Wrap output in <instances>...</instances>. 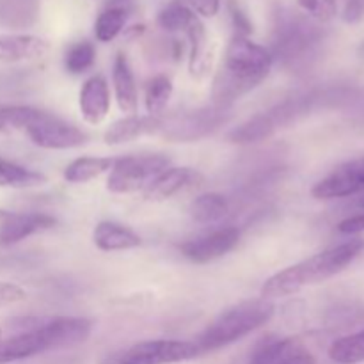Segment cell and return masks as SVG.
<instances>
[{
  "instance_id": "6da1fadb",
  "label": "cell",
  "mask_w": 364,
  "mask_h": 364,
  "mask_svg": "<svg viewBox=\"0 0 364 364\" xmlns=\"http://www.w3.org/2000/svg\"><path fill=\"white\" fill-rule=\"evenodd\" d=\"M14 334L0 338V364H9L45 352L71 348L89 340L92 322L82 316L16 318L9 323Z\"/></svg>"
},
{
  "instance_id": "7a4b0ae2",
  "label": "cell",
  "mask_w": 364,
  "mask_h": 364,
  "mask_svg": "<svg viewBox=\"0 0 364 364\" xmlns=\"http://www.w3.org/2000/svg\"><path fill=\"white\" fill-rule=\"evenodd\" d=\"M274 55L247 36L235 34L226 48L224 64L213 84L215 105L230 107L251 89L262 84L272 70Z\"/></svg>"
},
{
  "instance_id": "3957f363",
  "label": "cell",
  "mask_w": 364,
  "mask_h": 364,
  "mask_svg": "<svg viewBox=\"0 0 364 364\" xmlns=\"http://www.w3.org/2000/svg\"><path fill=\"white\" fill-rule=\"evenodd\" d=\"M363 251L364 240L363 238H354V240L326 249L318 255L309 256V258L270 276L263 283L262 297L274 301V299H283L297 294L302 288L311 287V284L323 283V281L343 272L350 263H354L359 258Z\"/></svg>"
},
{
  "instance_id": "277c9868",
  "label": "cell",
  "mask_w": 364,
  "mask_h": 364,
  "mask_svg": "<svg viewBox=\"0 0 364 364\" xmlns=\"http://www.w3.org/2000/svg\"><path fill=\"white\" fill-rule=\"evenodd\" d=\"M0 132H21L43 149H73L87 142V134L80 128L28 105L0 107Z\"/></svg>"
},
{
  "instance_id": "5b68a950",
  "label": "cell",
  "mask_w": 364,
  "mask_h": 364,
  "mask_svg": "<svg viewBox=\"0 0 364 364\" xmlns=\"http://www.w3.org/2000/svg\"><path fill=\"white\" fill-rule=\"evenodd\" d=\"M276 313V304L269 299H249L238 304L231 306L226 311L220 313L198 338L194 343L198 345L201 354L217 352L226 348L237 341L244 340L251 333L258 331L265 323L272 320Z\"/></svg>"
},
{
  "instance_id": "8992f818",
  "label": "cell",
  "mask_w": 364,
  "mask_h": 364,
  "mask_svg": "<svg viewBox=\"0 0 364 364\" xmlns=\"http://www.w3.org/2000/svg\"><path fill=\"white\" fill-rule=\"evenodd\" d=\"M171 167V159L162 153L130 155L114 160L107 178V191L112 194L142 192L160 173Z\"/></svg>"
},
{
  "instance_id": "52a82bcc",
  "label": "cell",
  "mask_w": 364,
  "mask_h": 364,
  "mask_svg": "<svg viewBox=\"0 0 364 364\" xmlns=\"http://www.w3.org/2000/svg\"><path fill=\"white\" fill-rule=\"evenodd\" d=\"M201 355L194 341L148 340L105 355L100 364H178Z\"/></svg>"
},
{
  "instance_id": "ba28073f",
  "label": "cell",
  "mask_w": 364,
  "mask_h": 364,
  "mask_svg": "<svg viewBox=\"0 0 364 364\" xmlns=\"http://www.w3.org/2000/svg\"><path fill=\"white\" fill-rule=\"evenodd\" d=\"M320 39H322V31L308 18L294 13H283L279 16L276 48L288 59L302 57L304 53L311 52Z\"/></svg>"
},
{
  "instance_id": "9c48e42d",
  "label": "cell",
  "mask_w": 364,
  "mask_h": 364,
  "mask_svg": "<svg viewBox=\"0 0 364 364\" xmlns=\"http://www.w3.org/2000/svg\"><path fill=\"white\" fill-rule=\"evenodd\" d=\"M359 192H364V156L336 166L311 188V196L320 201L350 198Z\"/></svg>"
},
{
  "instance_id": "30bf717a",
  "label": "cell",
  "mask_w": 364,
  "mask_h": 364,
  "mask_svg": "<svg viewBox=\"0 0 364 364\" xmlns=\"http://www.w3.org/2000/svg\"><path fill=\"white\" fill-rule=\"evenodd\" d=\"M238 240H240V231L233 226H228L187 240L180 249L181 255L191 259L192 263L205 265V263L215 262L233 251Z\"/></svg>"
},
{
  "instance_id": "8fae6325",
  "label": "cell",
  "mask_w": 364,
  "mask_h": 364,
  "mask_svg": "<svg viewBox=\"0 0 364 364\" xmlns=\"http://www.w3.org/2000/svg\"><path fill=\"white\" fill-rule=\"evenodd\" d=\"M226 109L228 107L215 105L212 109L192 110V112L181 116L180 119L173 121L169 127L164 124L162 132L166 137L173 139V141H196V139L205 137L206 134L213 132L226 121Z\"/></svg>"
},
{
  "instance_id": "7c38bea8",
  "label": "cell",
  "mask_w": 364,
  "mask_h": 364,
  "mask_svg": "<svg viewBox=\"0 0 364 364\" xmlns=\"http://www.w3.org/2000/svg\"><path fill=\"white\" fill-rule=\"evenodd\" d=\"M249 364H316V358L299 338H267L252 352Z\"/></svg>"
},
{
  "instance_id": "4fadbf2b",
  "label": "cell",
  "mask_w": 364,
  "mask_h": 364,
  "mask_svg": "<svg viewBox=\"0 0 364 364\" xmlns=\"http://www.w3.org/2000/svg\"><path fill=\"white\" fill-rule=\"evenodd\" d=\"M203 181V174L192 167H167L142 191V196L146 201H167L174 196L198 188Z\"/></svg>"
},
{
  "instance_id": "5bb4252c",
  "label": "cell",
  "mask_w": 364,
  "mask_h": 364,
  "mask_svg": "<svg viewBox=\"0 0 364 364\" xmlns=\"http://www.w3.org/2000/svg\"><path fill=\"white\" fill-rule=\"evenodd\" d=\"M57 220L46 213H18L0 210V245H13L41 231L55 228Z\"/></svg>"
},
{
  "instance_id": "9a60e30c",
  "label": "cell",
  "mask_w": 364,
  "mask_h": 364,
  "mask_svg": "<svg viewBox=\"0 0 364 364\" xmlns=\"http://www.w3.org/2000/svg\"><path fill=\"white\" fill-rule=\"evenodd\" d=\"M78 107L85 123L100 124L110 110V87L102 75L87 78L78 95Z\"/></svg>"
},
{
  "instance_id": "2e32d148",
  "label": "cell",
  "mask_w": 364,
  "mask_h": 364,
  "mask_svg": "<svg viewBox=\"0 0 364 364\" xmlns=\"http://www.w3.org/2000/svg\"><path fill=\"white\" fill-rule=\"evenodd\" d=\"M164 128V121L156 116H139V114H130L124 116L123 119H117L116 123L110 124L107 128L105 139L107 144H124V142H132L144 135H155L160 134Z\"/></svg>"
},
{
  "instance_id": "e0dca14e",
  "label": "cell",
  "mask_w": 364,
  "mask_h": 364,
  "mask_svg": "<svg viewBox=\"0 0 364 364\" xmlns=\"http://www.w3.org/2000/svg\"><path fill=\"white\" fill-rule=\"evenodd\" d=\"M50 45L46 39L31 34H0V63H23L46 55Z\"/></svg>"
},
{
  "instance_id": "ac0fdd59",
  "label": "cell",
  "mask_w": 364,
  "mask_h": 364,
  "mask_svg": "<svg viewBox=\"0 0 364 364\" xmlns=\"http://www.w3.org/2000/svg\"><path fill=\"white\" fill-rule=\"evenodd\" d=\"M112 85H114V96H116L117 107H119L121 112H124L127 116L137 112V107H139L137 84H135L134 71H132L130 63H128L124 53H117L116 59H114Z\"/></svg>"
},
{
  "instance_id": "d6986e66",
  "label": "cell",
  "mask_w": 364,
  "mask_h": 364,
  "mask_svg": "<svg viewBox=\"0 0 364 364\" xmlns=\"http://www.w3.org/2000/svg\"><path fill=\"white\" fill-rule=\"evenodd\" d=\"M92 242L103 252L130 251L141 245V237L132 228L112 220H102L92 231Z\"/></svg>"
},
{
  "instance_id": "ffe728a7",
  "label": "cell",
  "mask_w": 364,
  "mask_h": 364,
  "mask_svg": "<svg viewBox=\"0 0 364 364\" xmlns=\"http://www.w3.org/2000/svg\"><path fill=\"white\" fill-rule=\"evenodd\" d=\"M281 124H283V119H281L279 112L276 109L269 110V112L251 117V119L242 123L238 128H235L230 134V141L237 142V144H249V142L263 141V139L270 137Z\"/></svg>"
},
{
  "instance_id": "44dd1931",
  "label": "cell",
  "mask_w": 364,
  "mask_h": 364,
  "mask_svg": "<svg viewBox=\"0 0 364 364\" xmlns=\"http://www.w3.org/2000/svg\"><path fill=\"white\" fill-rule=\"evenodd\" d=\"M128 0H114L98 14L95 23V36L98 41L110 43L121 34L128 18Z\"/></svg>"
},
{
  "instance_id": "7402d4cb",
  "label": "cell",
  "mask_w": 364,
  "mask_h": 364,
  "mask_svg": "<svg viewBox=\"0 0 364 364\" xmlns=\"http://www.w3.org/2000/svg\"><path fill=\"white\" fill-rule=\"evenodd\" d=\"M112 166L114 159H109V156H80L68 164L63 176L68 183H87L95 178L109 173Z\"/></svg>"
},
{
  "instance_id": "603a6c76",
  "label": "cell",
  "mask_w": 364,
  "mask_h": 364,
  "mask_svg": "<svg viewBox=\"0 0 364 364\" xmlns=\"http://www.w3.org/2000/svg\"><path fill=\"white\" fill-rule=\"evenodd\" d=\"M48 181L43 173L20 166L11 160L0 159V187L7 188H32L41 187Z\"/></svg>"
},
{
  "instance_id": "cb8c5ba5",
  "label": "cell",
  "mask_w": 364,
  "mask_h": 364,
  "mask_svg": "<svg viewBox=\"0 0 364 364\" xmlns=\"http://www.w3.org/2000/svg\"><path fill=\"white\" fill-rule=\"evenodd\" d=\"M230 213V201L223 194L208 192L191 203V217L199 224H213Z\"/></svg>"
},
{
  "instance_id": "d4e9b609",
  "label": "cell",
  "mask_w": 364,
  "mask_h": 364,
  "mask_svg": "<svg viewBox=\"0 0 364 364\" xmlns=\"http://www.w3.org/2000/svg\"><path fill=\"white\" fill-rule=\"evenodd\" d=\"M38 9L39 0H0V25L28 27L36 21Z\"/></svg>"
},
{
  "instance_id": "484cf974",
  "label": "cell",
  "mask_w": 364,
  "mask_h": 364,
  "mask_svg": "<svg viewBox=\"0 0 364 364\" xmlns=\"http://www.w3.org/2000/svg\"><path fill=\"white\" fill-rule=\"evenodd\" d=\"M174 85L166 75H156L146 84L144 105L149 116L160 117V114L167 109L171 98H173Z\"/></svg>"
},
{
  "instance_id": "4316f807",
  "label": "cell",
  "mask_w": 364,
  "mask_h": 364,
  "mask_svg": "<svg viewBox=\"0 0 364 364\" xmlns=\"http://www.w3.org/2000/svg\"><path fill=\"white\" fill-rule=\"evenodd\" d=\"M159 25L167 32H183L187 34L188 28L199 20L198 14L187 7L185 4H181L180 0H174L169 6L164 7L159 13Z\"/></svg>"
},
{
  "instance_id": "83f0119b",
  "label": "cell",
  "mask_w": 364,
  "mask_h": 364,
  "mask_svg": "<svg viewBox=\"0 0 364 364\" xmlns=\"http://www.w3.org/2000/svg\"><path fill=\"white\" fill-rule=\"evenodd\" d=\"M329 358L338 364L364 363V331L334 341L329 347Z\"/></svg>"
},
{
  "instance_id": "f1b7e54d",
  "label": "cell",
  "mask_w": 364,
  "mask_h": 364,
  "mask_svg": "<svg viewBox=\"0 0 364 364\" xmlns=\"http://www.w3.org/2000/svg\"><path fill=\"white\" fill-rule=\"evenodd\" d=\"M96 50L91 41H78L68 48L64 55V68L71 75H82L95 64Z\"/></svg>"
},
{
  "instance_id": "f546056e",
  "label": "cell",
  "mask_w": 364,
  "mask_h": 364,
  "mask_svg": "<svg viewBox=\"0 0 364 364\" xmlns=\"http://www.w3.org/2000/svg\"><path fill=\"white\" fill-rule=\"evenodd\" d=\"M297 6L316 21H329L336 16V0H297Z\"/></svg>"
},
{
  "instance_id": "4dcf8cb0",
  "label": "cell",
  "mask_w": 364,
  "mask_h": 364,
  "mask_svg": "<svg viewBox=\"0 0 364 364\" xmlns=\"http://www.w3.org/2000/svg\"><path fill=\"white\" fill-rule=\"evenodd\" d=\"M27 294L21 287L14 283H0V308H6V306L18 304V302L25 301Z\"/></svg>"
},
{
  "instance_id": "1f68e13d",
  "label": "cell",
  "mask_w": 364,
  "mask_h": 364,
  "mask_svg": "<svg viewBox=\"0 0 364 364\" xmlns=\"http://www.w3.org/2000/svg\"><path fill=\"white\" fill-rule=\"evenodd\" d=\"M180 2L205 18L215 16L220 7V0H180Z\"/></svg>"
},
{
  "instance_id": "d6a6232c",
  "label": "cell",
  "mask_w": 364,
  "mask_h": 364,
  "mask_svg": "<svg viewBox=\"0 0 364 364\" xmlns=\"http://www.w3.org/2000/svg\"><path fill=\"white\" fill-rule=\"evenodd\" d=\"M364 16V0H347L343 9V20L347 23H358Z\"/></svg>"
},
{
  "instance_id": "836d02e7",
  "label": "cell",
  "mask_w": 364,
  "mask_h": 364,
  "mask_svg": "<svg viewBox=\"0 0 364 364\" xmlns=\"http://www.w3.org/2000/svg\"><path fill=\"white\" fill-rule=\"evenodd\" d=\"M230 11H231V18H233L235 27H237V34H240V36L251 34L252 25H251V21H249V18L242 13L240 7L235 6V4H231Z\"/></svg>"
},
{
  "instance_id": "e575fe53",
  "label": "cell",
  "mask_w": 364,
  "mask_h": 364,
  "mask_svg": "<svg viewBox=\"0 0 364 364\" xmlns=\"http://www.w3.org/2000/svg\"><path fill=\"white\" fill-rule=\"evenodd\" d=\"M338 231L345 235H358L364 231V212L359 213V215H352L348 219L341 220L340 226H338Z\"/></svg>"
},
{
  "instance_id": "d590c367",
  "label": "cell",
  "mask_w": 364,
  "mask_h": 364,
  "mask_svg": "<svg viewBox=\"0 0 364 364\" xmlns=\"http://www.w3.org/2000/svg\"><path fill=\"white\" fill-rule=\"evenodd\" d=\"M0 338H2V329H0Z\"/></svg>"
}]
</instances>
